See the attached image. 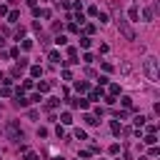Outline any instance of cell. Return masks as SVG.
Returning a JSON list of instances; mask_svg holds the SVG:
<instances>
[{
	"label": "cell",
	"mask_w": 160,
	"mask_h": 160,
	"mask_svg": "<svg viewBox=\"0 0 160 160\" xmlns=\"http://www.w3.org/2000/svg\"><path fill=\"white\" fill-rule=\"evenodd\" d=\"M90 45H92L90 35H82V38H80V48H90Z\"/></svg>",
	"instance_id": "15"
},
{
	"label": "cell",
	"mask_w": 160,
	"mask_h": 160,
	"mask_svg": "<svg viewBox=\"0 0 160 160\" xmlns=\"http://www.w3.org/2000/svg\"><path fill=\"white\" fill-rule=\"evenodd\" d=\"M18 65H20L22 70H25V68H28V58H20V60H18Z\"/></svg>",
	"instance_id": "37"
},
{
	"label": "cell",
	"mask_w": 160,
	"mask_h": 160,
	"mask_svg": "<svg viewBox=\"0 0 160 160\" xmlns=\"http://www.w3.org/2000/svg\"><path fill=\"white\" fill-rule=\"evenodd\" d=\"M52 88V82H38V92H48Z\"/></svg>",
	"instance_id": "17"
},
{
	"label": "cell",
	"mask_w": 160,
	"mask_h": 160,
	"mask_svg": "<svg viewBox=\"0 0 160 160\" xmlns=\"http://www.w3.org/2000/svg\"><path fill=\"white\" fill-rule=\"evenodd\" d=\"M55 135H58V138H62V135H65V130H62V125H58V128H55Z\"/></svg>",
	"instance_id": "39"
},
{
	"label": "cell",
	"mask_w": 160,
	"mask_h": 160,
	"mask_svg": "<svg viewBox=\"0 0 160 160\" xmlns=\"http://www.w3.org/2000/svg\"><path fill=\"white\" fill-rule=\"evenodd\" d=\"M145 120H148V118H145V115H135V120H132V122H135V125H138V128H140V125H145Z\"/></svg>",
	"instance_id": "25"
},
{
	"label": "cell",
	"mask_w": 160,
	"mask_h": 160,
	"mask_svg": "<svg viewBox=\"0 0 160 160\" xmlns=\"http://www.w3.org/2000/svg\"><path fill=\"white\" fill-rule=\"evenodd\" d=\"M72 135H75L78 140H88V135H85V130H82V128H75V130H72Z\"/></svg>",
	"instance_id": "14"
},
{
	"label": "cell",
	"mask_w": 160,
	"mask_h": 160,
	"mask_svg": "<svg viewBox=\"0 0 160 160\" xmlns=\"http://www.w3.org/2000/svg\"><path fill=\"white\" fill-rule=\"evenodd\" d=\"M158 155H160V150H158L155 145H150V158H158Z\"/></svg>",
	"instance_id": "34"
},
{
	"label": "cell",
	"mask_w": 160,
	"mask_h": 160,
	"mask_svg": "<svg viewBox=\"0 0 160 160\" xmlns=\"http://www.w3.org/2000/svg\"><path fill=\"white\" fill-rule=\"evenodd\" d=\"M8 2H10V5H18V0H8Z\"/></svg>",
	"instance_id": "43"
},
{
	"label": "cell",
	"mask_w": 160,
	"mask_h": 160,
	"mask_svg": "<svg viewBox=\"0 0 160 160\" xmlns=\"http://www.w3.org/2000/svg\"><path fill=\"white\" fill-rule=\"evenodd\" d=\"M92 32H95V25L88 22V25H85V35H92Z\"/></svg>",
	"instance_id": "28"
},
{
	"label": "cell",
	"mask_w": 160,
	"mask_h": 160,
	"mask_svg": "<svg viewBox=\"0 0 160 160\" xmlns=\"http://www.w3.org/2000/svg\"><path fill=\"white\" fill-rule=\"evenodd\" d=\"M48 60H50L52 65H58V62H62V58H60V52H58V50H50V55H48Z\"/></svg>",
	"instance_id": "6"
},
{
	"label": "cell",
	"mask_w": 160,
	"mask_h": 160,
	"mask_svg": "<svg viewBox=\"0 0 160 160\" xmlns=\"http://www.w3.org/2000/svg\"><path fill=\"white\" fill-rule=\"evenodd\" d=\"M52 160H65V158H52Z\"/></svg>",
	"instance_id": "44"
},
{
	"label": "cell",
	"mask_w": 160,
	"mask_h": 160,
	"mask_svg": "<svg viewBox=\"0 0 160 160\" xmlns=\"http://www.w3.org/2000/svg\"><path fill=\"white\" fill-rule=\"evenodd\" d=\"M98 160H102V158H98Z\"/></svg>",
	"instance_id": "45"
},
{
	"label": "cell",
	"mask_w": 160,
	"mask_h": 160,
	"mask_svg": "<svg viewBox=\"0 0 160 160\" xmlns=\"http://www.w3.org/2000/svg\"><path fill=\"white\" fill-rule=\"evenodd\" d=\"M158 58L155 55H148L145 60H142V70H145V75H148V80L150 82H158L160 80V68H158Z\"/></svg>",
	"instance_id": "2"
},
{
	"label": "cell",
	"mask_w": 160,
	"mask_h": 160,
	"mask_svg": "<svg viewBox=\"0 0 160 160\" xmlns=\"http://www.w3.org/2000/svg\"><path fill=\"white\" fill-rule=\"evenodd\" d=\"M45 108H48V110H52V108H58V98H50V100L45 102Z\"/></svg>",
	"instance_id": "24"
},
{
	"label": "cell",
	"mask_w": 160,
	"mask_h": 160,
	"mask_svg": "<svg viewBox=\"0 0 160 160\" xmlns=\"http://www.w3.org/2000/svg\"><path fill=\"white\" fill-rule=\"evenodd\" d=\"M78 108H82V110H85V108H88V100H82V98H78Z\"/></svg>",
	"instance_id": "38"
},
{
	"label": "cell",
	"mask_w": 160,
	"mask_h": 160,
	"mask_svg": "<svg viewBox=\"0 0 160 160\" xmlns=\"http://www.w3.org/2000/svg\"><path fill=\"white\" fill-rule=\"evenodd\" d=\"M128 18H130L132 22H138V18H140V10H138V8H130V10H128Z\"/></svg>",
	"instance_id": "7"
},
{
	"label": "cell",
	"mask_w": 160,
	"mask_h": 160,
	"mask_svg": "<svg viewBox=\"0 0 160 160\" xmlns=\"http://www.w3.org/2000/svg\"><path fill=\"white\" fill-rule=\"evenodd\" d=\"M22 35H25V28H18V30H15V38H18V40H20V38H22Z\"/></svg>",
	"instance_id": "35"
},
{
	"label": "cell",
	"mask_w": 160,
	"mask_h": 160,
	"mask_svg": "<svg viewBox=\"0 0 160 160\" xmlns=\"http://www.w3.org/2000/svg\"><path fill=\"white\" fill-rule=\"evenodd\" d=\"M120 72H122V75H130V72H132V62H130V60H122V62H120Z\"/></svg>",
	"instance_id": "4"
},
{
	"label": "cell",
	"mask_w": 160,
	"mask_h": 160,
	"mask_svg": "<svg viewBox=\"0 0 160 160\" xmlns=\"http://www.w3.org/2000/svg\"><path fill=\"white\" fill-rule=\"evenodd\" d=\"M110 8H112V12H115V22H118V30H120V35L125 38V40H135V30L130 28V20H125V15L110 2Z\"/></svg>",
	"instance_id": "1"
},
{
	"label": "cell",
	"mask_w": 160,
	"mask_h": 160,
	"mask_svg": "<svg viewBox=\"0 0 160 160\" xmlns=\"http://www.w3.org/2000/svg\"><path fill=\"white\" fill-rule=\"evenodd\" d=\"M142 20H145V22H152V20H155V12H152V8H145V10H142Z\"/></svg>",
	"instance_id": "5"
},
{
	"label": "cell",
	"mask_w": 160,
	"mask_h": 160,
	"mask_svg": "<svg viewBox=\"0 0 160 160\" xmlns=\"http://www.w3.org/2000/svg\"><path fill=\"white\" fill-rule=\"evenodd\" d=\"M40 100H42V98H40V92H32V95L28 98V102H40Z\"/></svg>",
	"instance_id": "27"
},
{
	"label": "cell",
	"mask_w": 160,
	"mask_h": 160,
	"mask_svg": "<svg viewBox=\"0 0 160 160\" xmlns=\"http://www.w3.org/2000/svg\"><path fill=\"white\" fill-rule=\"evenodd\" d=\"M5 135H8L12 142H20V140L25 138V135H22V130H20V125H18L15 120H8V122H5Z\"/></svg>",
	"instance_id": "3"
},
{
	"label": "cell",
	"mask_w": 160,
	"mask_h": 160,
	"mask_svg": "<svg viewBox=\"0 0 160 160\" xmlns=\"http://www.w3.org/2000/svg\"><path fill=\"white\" fill-rule=\"evenodd\" d=\"M60 122H62V125H70V122H72V115H70V112H62V115H60Z\"/></svg>",
	"instance_id": "18"
},
{
	"label": "cell",
	"mask_w": 160,
	"mask_h": 160,
	"mask_svg": "<svg viewBox=\"0 0 160 160\" xmlns=\"http://www.w3.org/2000/svg\"><path fill=\"white\" fill-rule=\"evenodd\" d=\"M110 95H112V98L120 95V85H118V82H110Z\"/></svg>",
	"instance_id": "19"
},
{
	"label": "cell",
	"mask_w": 160,
	"mask_h": 160,
	"mask_svg": "<svg viewBox=\"0 0 160 160\" xmlns=\"http://www.w3.org/2000/svg\"><path fill=\"white\" fill-rule=\"evenodd\" d=\"M122 105H125V108H132V98L125 95V98H122Z\"/></svg>",
	"instance_id": "33"
},
{
	"label": "cell",
	"mask_w": 160,
	"mask_h": 160,
	"mask_svg": "<svg viewBox=\"0 0 160 160\" xmlns=\"http://www.w3.org/2000/svg\"><path fill=\"white\" fill-rule=\"evenodd\" d=\"M95 18L100 20V25H108V22H110V15H108V12H100V10H98V15H95Z\"/></svg>",
	"instance_id": "9"
},
{
	"label": "cell",
	"mask_w": 160,
	"mask_h": 160,
	"mask_svg": "<svg viewBox=\"0 0 160 160\" xmlns=\"http://www.w3.org/2000/svg\"><path fill=\"white\" fill-rule=\"evenodd\" d=\"M5 18H8V22H18V20H20V12H18V10H10Z\"/></svg>",
	"instance_id": "8"
},
{
	"label": "cell",
	"mask_w": 160,
	"mask_h": 160,
	"mask_svg": "<svg viewBox=\"0 0 160 160\" xmlns=\"http://www.w3.org/2000/svg\"><path fill=\"white\" fill-rule=\"evenodd\" d=\"M75 90L78 92H88V82L85 80H75Z\"/></svg>",
	"instance_id": "10"
},
{
	"label": "cell",
	"mask_w": 160,
	"mask_h": 160,
	"mask_svg": "<svg viewBox=\"0 0 160 160\" xmlns=\"http://www.w3.org/2000/svg\"><path fill=\"white\" fill-rule=\"evenodd\" d=\"M110 130H112V135H122V125H120V122H115V120L110 122Z\"/></svg>",
	"instance_id": "11"
},
{
	"label": "cell",
	"mask_w": 160,
	"mask_h": 160,
	"mask_svg": "<svg viewBox=\"0 0 160 160\" xmlns=\"http://www.w3.org/2000/svg\"><path fill=\"white\" fill-rule=\"evenodd\" d=\"M25 160H40L35 152H30V150H25Z\"/></svg>",
	"instance_id": "30"
},
{
	"label": "cell",
	"mask_w": 160,
	"mask_h": 160,
	"mask_svg": "<svg viewBox=\"0 0 160 160\" xmlns=\"http://www.w3.org/2000/svg\"><path fill=\"white\" fill-rule=\"evenodd\" d=\"M32 88V78H28V80H22V88L20 90H30Z\"/></svg>",
	"instance_id": "26"
},
{
	"label": "cell",
	"mask_w": 160,
	"mask_h": 160,
	"mask_svg": "<svg viewBox=\"0 0 160 160\" xmlns=\"http://www.w3.org/2000/svg\"><path fill=\"white\" fill-rule=\"evenodd\" d=\"M32 48V40H22V50H30Z\"/></svg>",
	"instance_id": "36"
},
{
	"label": "cell",
	"mask_w": 160,
	"mask_h": 160,
	"mask_svg": "<svg viewBox=\"0 0 160 160\" xmlns=\"http://www.w3.org/2000/svg\"><path fill=\"white\" fill-rule=\"evenodd\" d=\"M100 98H102V88H100V90H92V92H90V100H100Z\"/></svg>",
	"instance_id": "23"
},
{
	"label": "cell",
	"mask_w": 160,
	"mask_h": 160,
	"mask_svg": "<svg viewBox=\"0 0 160 160\" xmlns=\"http://www.w3.org/2000/svg\"><path fill=\"white\" fill-rule=\"evenodd\" d=\"M10 75H12V78H20V75H22V68H20V65H15V68L10 70Z\"/></svg>",
	"instance_id": "22"
},
{
	"label": "cell",
	"mask_w": 160,
	"mask_h": 160,
	"mask_svg": "<svg viewBox=\"0 0 160 160\" xmlns=\"http://www.w3.org/2000/svg\"><path fill=\"white\" fill-rule=\"evenodd\" d=\"M62 80H72V72H70V70H68V68H65V70H62Z\"/></svg>",
	"instance_id": "32"
},
{
	"label": "cell",
	"mask_w": 160,
	"mask_h": 160,
	"mask_svg": "<svg viewBox=\"0 0 160 160\" xmlns=\"http://www.w3.org/2000/svg\"><path fill=\"white\" fill-rule=\"evenodd\" d=\"M82 62H85V65H90V62H95V58H92V52H85V55H82Z\"/></svg>",
	"instance_id": "21"
},
{
	"label": "cell",
	"mask_w": 160,
	"mask_h": 160,
	"mask_svg": "<svg viewBox=\"0 0 160 160\" xmlns=\"http://www.w3.org/2000/svg\"><path fill=\"white\" fill-rule=\"evenodd\" d=\"M55 42H58V45H65V42H68V38H65V35H58V38H55Z\"/></svg>",
	"instance_id": "31"
},
{
	"label": "cell",
	"mask_w": 160,
	"mask_h": 160,
	"mask_svg": "<svg viewBox=\"0 0 160 160\" xmlns=\"http://www.w3.org/2000/svg\"><path fill=\"white\" fill-rule=\"evenodd\" d=\"M30 75H32V78H40V75H42V68H40V65H32V68H30Z\"/></svg>",
	"instance_id": "16"
},
{
	"label": "cell",
	"mask_w": 160,
	"mask_h": 160,
	"mask_svg": "<svg viewBox=\"0 0 160 160\" xmlns=\"http://www.w3.org/2000/svg\"><path fill=\"white\" fill-rule=\"evenodd\" d=\"M85 122H88V125H98V122H100V118H98V115H90V112H88V115H85Z\"/></svg>",
	"instance_id": "13"
},
{
	"label": "cell",
	"mask_w": 160,
	"mask_h": 160,
	"mask_svg": "<svg viewBox=\"0 0 160 160\" xmlns=\"http://www.w3.org/2000/svg\"><path fill=\"white\" fill-rule=\"evenodd\" d=\"M0 48H5V38L2 35H0Z\"/></svg>",
	"instance_id": "42"
},
{
	"label": "cell",
	"mask_w": 160,
	"mask_h": 160,
	"mask_svg": "<svg viewBox=\"0 0 160 160\" xmlns=\"http://www.w3.org/2000/svg\"><path fill=\"white\" fill-rule=\"evenodd\" d=\"M118 152H120V145L112 142V145H110V155H118Z\"/></svg>",
	"instance_id": "29"
},
{
	"label": "cell",
	"mask_w": 160,
	"mask_h": 160,
	"mask_svg": "<svg viewBox=\"0 0 160 160\" xmlns=\"http://www.w3.org/2000/svg\"><path fill=\"white\" fill-rule=\"evenodd\" d=\"M0 95H2V98H10V95H12L10 85H2V88H0Z\"/></svg>",
	"instance_id": "20"
},
{
	"label": "cell",
	"mask_w": 160,
	"mask_h": 160,
	"mask_svg": "<svg viewBox=\"0 0 160 160\" xmlns=\"http://www.w3.org/2000/svg\"><path fill=\"white\" fill-rule=\"evenodd\" d=\"M142 142H145V145H155V142H158V138H155V132H148V135L142 138Z\"/></svg>",
	"instance_id": "12"
},
{
	"label": "cell",
	"mask_w": 160,
	"mask_h": 160,
	"mask_svg": "<svg viewBox=\"0 0 160 160\" xmlns=\"http://www.w3.org/2000/svg\"><path fill=\"white\" fill-rule=\"evenodd\" d=\"M38 138H48V130L45 128H38Z\"/></svg>",
	"instance_id": "40"
},
{
	"label": "cell",
	"mask_w": 160,
	"mask_h": 160,
	"mask_svg": "<svg viewBox=\"0 0 160 160\" xmlns=\"http://www.w3.org/2000/svg\"><path fill=\"white\" fill-rule=\"evenodd\" d=\"M5 15H8V8H5V5H0V18H5Z\"/></svg>",
	"instance_id": "41"
}]
</instances>
